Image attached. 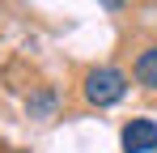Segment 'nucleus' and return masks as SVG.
Wrapping results in <instances>:
<instances>
[{"label": "nucleus", "mask_w": 157, "mask_h": 153, "mask_svg": "<svg viewBox=\"0 0 157 153\" xmlns=\"http://www.w3.org/2000/svg\"><path fill=\"white\" fill-rule=\"evenodd\" d=\"M81 94H85V102H89V106H115V102L128 94V76L119 73V68H110V64L89 68V73H85V81H81Z\"/></svg>", "instance_id": "obj_1"}, {"label": "nucleus", "mask_w": 157, "mask_h": 153, "mask_svg": "<svg viewBox=\"0 0 157 153\" xmlns=\"http://www.w3.org/2000/svg\"><path fill=\"white\" fill-rule=\"evenodd\" d=\"M157 149V124L153 119H132L123 128V153H153Z\"/></svg>", "instance_id": "obj_2"}, {"label": "nucleus", "mask_w": 157, "mask_h": 153, "mask_svg": "<svg viewBox=\"0 0 157 153\" xmlns=\"http://www.w3.org/2000/svg\"><path fill=\"white\" fill-rule=\"evenodd\" d=\"M132 73H136V81H140L144 89H157V47L140 51L136 64H132Z\"/></svg>", "instance_id": "obj_3"}]
</instances>
